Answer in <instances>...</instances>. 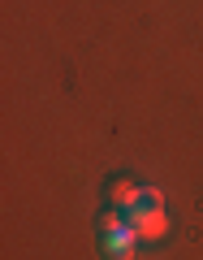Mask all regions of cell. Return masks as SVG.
<instances>
[{
  "label": "cell",
  "mask_w": 203,
  "mask_h": 260,
  "mask_svg": "<svg viewBox=\"0 0 203 260\" xmlns=\"http://www.w3.org/2000/svg\"><path fill=\"white\" fill-rule=\"evenodd\" d=\"M121 213H126L130 230L139 234V243H160V239H169V230H173V217H169L165 195H160L156 186H143L139 200H134L130 208H121Z\"/></svg>",
  "instance_id": "1"
},
{
  "label": "cell",
  "mask_w": 203,
  "mask_h": 260,
  "mask_svg": "<svg viewBox=\"0 0 203 260\" xmlns=\"http://www.w3.org/2000/svg\"><path fill=\"white\" fill-rule=\"evenodd\" d=\"M95 234H100V247H104L108 260H130L134 247H139V234L130 230V221H126L121 208H104V213L95 217Z\"/></svg>",
  "instance_id": "2"
},
{
  "label": "cell",
  "mask_w": 203,
  "mask_h": 260,
  "mask_svg": "<svg viewBox=\"0 0 203 260\" xmlns=\"http://www.w3.org/2000/svg\"><path fill=\"white\" fill-rule=\"evenodd\" d=\"M143 186L139 182H130L126 174H112L108 182H104V200H108V208H130L134 200H139Z\"/></svg>",
  "instance_id": "3"
}]
</instances>
